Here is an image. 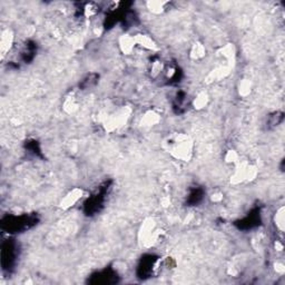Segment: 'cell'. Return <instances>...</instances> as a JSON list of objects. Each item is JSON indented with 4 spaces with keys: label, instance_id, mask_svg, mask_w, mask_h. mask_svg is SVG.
<instances>
[{
    "label": "cell",
    "instance_id": "obj_12",
    "mask_svg": "<svg viewBox=\"0 0 285 285\" xmlns=\"http://www.w3.org/2000/svg\"><path fill=\"white\" fill-rule=\"evenodd\" d=\"M27 149L29 150H31L34 154H40V149H39V145L38 143L35 142V140H31V142H28L27 143Z\"/></svg>",
    "mask_w": 285,
    "mask_h": 285
},
{
    "label": "cell",
    "instance_id": "obj_8",
    "mask_svg": "<svg viewBox=\"0 0 285 285\" xmlns=\"http://www.w3.org/2000/svg\"><path fill=\"white\" fill-rule=\"evenodd\" d=\"M36 44L32 42H28L27 45H26L25 49L21 51V59H23L24 62H29L34 59L35 55H36Z\"/></svg>",
    "mask_w": 285,
    "mask_h": 285
},
{
    "label": "cell",
    "instance_id": "obj_1",
    "mask_svg": "<svg viewBox=\"0 0 285 285\" xmlns=\"http://www.w3.org/2000/svg\"><path fill=\"white\" fill-rule=\"evenodd\" d=\"M38 223V217L36 215H19L6 216L1 221V228L8 233H21L28 231Z\"/></svg>",
    "mask_w": 285,
    "mask_h": 285
},
{
    "label": "cell",
    "instance_id": "obj_6",
    "mask_svg": "<svg viewBox=\"0 0 285 285\" xmlns=\"http://www.w3.org/2000/svg\"><path fill=\"white\" fill-rule=\"evenodd\" d=\"M261 224V214L260 209H254L251 210V213L247 214L246 217H244L243 220L236 222L235 225L240 229H251L258 226Z\"/></svg>",
    "mask_w": 285,
    "mask_h": 285
},
{
    "label": "cell",
    "instance_id": "obj_10",
    "mask_svg": "<svg viewBox=\"0 0 285 285\" xmlns=\"http://www.w3.org/2000/svg\"><path fill=\"white\" fill-rule=\"evenodd\" d=\"M98 78H99V76L97 75V74H90V75H88L86 77V78L83 79L80 86H81V88H88V87L94 86V85H96V83H97Z\"/></svg>",
    "mask_w": 285,
    "mask_h": 285
},
{
    "label": "cell",
    "instance_id": "obj_9",
    "mask_svg": "<svg viewBox=\"0 0 285 285\" xmlns=\"http://www.w3.org/2000/svg\"><path fill=\"white\" fill-rule=\"evenodd\" d=\"M185 104H186V95H185L184 91H179L177 92L175 99H174V104H173L175 112L182 113Z\"/></svg>",
    "mask_w": 285,
    "mask_h": 285
},
{
    "label": "cell",
    "instance_id": "obj_2",
    "mask_svg": "<svg viewBox=\"0 0 285 285\" xmlns=\"http://www.w3.org/2000/svg\"><path fill=\"white\" fill-rule=\"evenodd\" d=\"M18 258V246L14 240H7L1 247V265L5 272H13Z\"/></svg>",
    "mask_w": 285,
    "mask_h": 285
},
{
    "label": "cell",
    "instance_id": "obj_3",
    "mask_svg": "<svg viewBox=\"0 0 285 285\" xmlns=\"http://www.w3.org/2000/svg\"><path fill=\"white\" fill-rule=\"evenodd\" d=\"M109 190L110 182L104 183L102 186L98 188V191L96 192L94 195H91V197L88 198V201L85 203V213H86L87 215H94V214L99 212V210L103 209L106 196L108 194Z\"/></svg>",
    "mask_w": 285,
    "mask_h": 285
},
{
    "label": "cell",
    "instance_id": "obj_5",
    "mask_svg": "<svg viewBox=\"0 0 285 285\" xmlns=\"http://www.w3.org/2000/svg\"><path fill=\"white\" fill-rule=\"evenodd\" d=\"M156 261L157 256H155V255H145V256H143L138 266H137V277L140 280H146L150 277Z\"/></svg>",
    "mask_w": 285,
    "mask_h": 285
},
{
    "label": "cell",
    "instance_id": "obj_4",
    "mask_svg": "<svg viewBox=\"0 0 285 285\" xmlns=\"http://www.w3.org/2000/svg\"><path fill=\"white\" fill-rule=\"evenodd\" d=\"M120 281L117 273L112 269L103 270L101 272L94 273L88 277L87 282L90 284H98V285H112L116 284Z\"/></svg>",
    "mask_w": 285,
    "mask_h": 285
},
{
    "label": "cell",
    "instance_id": "obj_11",
    "mask_svg": "<svg viewBox=\"0 0 285 285\" xmlns=\"http://www.w3.org/2000/svg\"><path fill=\"white\" fill-rule=\"evenodd\" d=\"M283 121V113H274L271 117H270L269 124L271 126H277Z\"/></svg>",
    "mask_w": 285,
    "mask_h": 285
},
{
    "label": "cell",
    "instance_id": "obj_7",
    "mask_svg": "<svg viewBox=\"0 0 285 285\" xmlns=\"http://www.w3.org/2000/svg\"><path fill=\"white\" fill-rule=\"evenodd\" d=\"M204 194L205 192L202 187L196 186V187L191 188L190 194H188L187 196V204L191 206L199 204V203L203 201V198H204Z\"/></svg>",
    "mask_w": 285,
    "mask_h": 285
}]
</instances>
